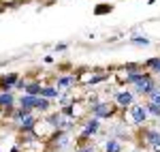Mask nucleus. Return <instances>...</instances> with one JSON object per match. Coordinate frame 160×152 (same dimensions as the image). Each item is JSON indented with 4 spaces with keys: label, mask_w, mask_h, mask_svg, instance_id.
I'll return each mask as SVG.
<instances>
[{
    "label": "nucleus",
    "mask_w": 160,
    "mask_h": 152,
    "mask_svg": "<svg viewBox=\"0 0 160 152\" xmlns=\"http://www.w3.org/2000/svg\"><path fill=\"white\" fill-rule=\"evenodd\" d=\"M145 139H148V144L154 148V152H160V133L156 128H148V131H145Z\"/></svg>",
    "instance_id": "nucleus-5"
},
{
    "label": "nucleus",
    "mask_w": 160,
    "mask_h": 152,
    "mask_svg": "<svg viewBox=\"0 0 160 152\" xmlns=\"http://www.w3.org/2000/svg\"><path fill=\"white\" fill-rule=\"evenodd\" d=\"M17 79H19L17 73H9V75L0 77V86H2V90H13L15 84H17Z\"/></svg>",
    "instance_id": "nucleus-6"
},
{
    "label": "nucleus",
    "mask_w": 160,
    "mask_h": 152,
    "mask_svg": "<svg viewBox=\"0 0 160 152\" xmlns=\"http://www.w3.org/2000/svg\"><path fill=\"white\" fill-rule=\"evenodd\" d=\"M62 114L64 116H75V107L73 105H64V107H62Z\"/></svg>",
    "instance_id": "nucleus-21"
},
{
    "label": "nucleus",
    "mask_w": 160,
    "mask_h": 152,
    "mask_svg": "<svg viewBox=\"0 0 160 152\" xmlns=\"http://www.w3.org/2000/svg\"><path fill=\"white\" fill-rule=\"evenodd\" d=\"M115 101H118V105L120 107H128V105H132V94L126 90V92H118L115 94Z\"/></svg>",
    "instance_id": "nucleus-7"
},
{
    "label": "nucleus",
    "mask_w": 160,
    "mask_h": 152,
    "mask_svg": "<svg viewBox=\"0 0 160 152\" xmlns=\"http://www.w3.org/2000/svg\"><path fill=\"white\" fill-rule=\"evenodd\" d=\"M58 94H60V88L58 86H43V90H41V97H45V99H53Z\"/></svg>",
    "instance_id": "nucleus-11"
},
{
    "label": "nucleus",
    "mask_w": 160,
    "mask_h": 152,
    "mask_svg": "<svg viewBox=\"0 0 160 152\" xmlns=\"http://www.w3.org/2000/svg\"><path fill=\"white\" fill-rule=\"evenodd\" d=\"M145 107H148V114H152V116H156V118H160V105H158V103H152V101H149Z\"/></svg>",
    "instance_id": "nucleus-16"
},
{
    "label": "nucleus",
    "mask_w": 160,
    "mask_h": 152,
    "mask_svg": "<svg viewBox=\"0 0 160 152\" xmlns=\"http://www.w3.org/2000/svg\"><path fill=\"white\" fill-rule=\"evenodd\" d=\"M100 128V118H96V116H92L90 120H86L83 122V133H81V144H86V139L90 137V135H94V133H98Z\"/></svg>",
    "instance_id": "nucleus-2"
},
{
    "label": "nucleus",
    "mask_w": 160,
    "mask_h": 152,
    "mask_svg": "<svg viewBox=\"0 0 160 152\" xmlns=\"http://www.w3.org/2000/svg\"><path fill=\"white\" fill-rule=\"evenodd\" d=\"M75 152H96V150H94V148H92L90 144H79V146H77V150H75Z\"/></svg>",
    "instance_id": "nucleus-20"
},
{
    "label": "nucleus",
    "mask_w": 160,
    "mask_h": 152,
    "mask_svg": "<svg viewBox=\"0 0 160 152\" xmlns=\"http://www.w3.org/2000/svg\"><path fill=\"white\" fill-rule=\"evenodd\" d=\"M75 81H77V79H75V75H62V77H58V88H68V86H73Z\"/></svg>",
    "instance_id": "nucleus-13"
},
{
    "label": "nucleus",
    "mask_w": 160,
    "mask_h": 152,
    "mask_svg": "<svg viewBox=\"0 0 160 152\" xmlns=\"http://www.w3.org/2000/svg\"><path fill=\"white\" fill-rule=\"evenodd\" d=\"M105 152H122V144L115 137H111V139L105 141Z\"/></svg>",
    "instance_id": "nucleus-10"
},
{
    "label": "nucleus",
    "mask_w": 160,
    "mask_h": 152,
    "mask_svg": "<svg viewBox=\"0 0 160 152\" xmlns=\"http://www.w3.org/2000/svg\"><path fill=\"white\" fill-rule=\"evenodd\" d=\"M56 51H66V43H60V45H56Z\"/></svg>",
    "instance_id": "nucleus-23"
},
{
    "label": "nucleus",
    "mask_w": 160,
    "mask_h": 152,
    "mask_svg": "<svg viewBox=\"0 0 160 152\" xmlns=\"http://www.w3.org/2000/svg\"><path fill=\"white\" fill-rule=\"evenodd\" d=\"M145 69H152L154 73H158L160 75V58L156 56V58H149L148 62H145Z\"/></svg>",
    "instance_id": "nucleus-14"
},
{
    "label": "nucleus",
    "mask_w": 160,
    "mask_h": 152,
    "mask_svg": "<svg viewBox=\"0 0 160 152\" xmlns=\"http://www.w3.org/2000/svg\"><path fill=\"white\" fill-rule=\"evenodd\" d=\"M148 97H149V101H152V103H158V105H160V88L152 90V92H149Z\"/></svg>",
    "instance_id": "nucleus-18"
},
{
    "label": "nucleus",
    "mask_w": 160,
    "mask_h": 152,
    "mask_svg": "<svg viewBox=\"0 0 160 152\" xmlns=\"http://www.w3.org/2000/svg\"><path fill=\"white\" fill-rule=\"evenodd\" d=\"M130 43H135V45H148L149 39H145V37H132V39H130Z\"/></svg>",
    "instance_id": "nucleus-19"
},
{
    "label": "nucleus",
    "mask_w": 160,
    "mask_h": 152,
    "mask_svg": "<svg viewBox=\"0 0 160 152\" xmlns=\"http://www.w3.org/2000/svg\"><path fill=\"white\" fill-rule=\"evenodd\" d=\"M26 86H28V79H17V84H15V88H19V90H26Z\"/></svg>",
    "instance_id": "nucleus-22"
},
{
    "label": "nucleus",
    "mask_w": 160,
    "mask_h": 152,
    "mask_svg": "<svg viewBox=\"0 0 160 152\" xmlns=\"http://www.w3.org/2000/svg\"><path fill=\"white\" fill-rule=\"evenodd\" d=\"M13 103H15V99H13L11 90H2V94H0V107H4V109H11Z\"/></svg>",
    "instance_id": "nucleus-8"
},
{
    "label": "nucleus",
    "mask_w": 160,
    "mask_h": 152,
    "mask_svg": "<svg viewBox=\"0 0 160 152\" xmlns=\"http://www.w3.org/2000/svg\"><path fill=\"white\" fill-rule=\"evenodd\" d=\"M156 88H158V86H156L154 77L149 75V73H145V75H143V77H141V79L135 84V90L139 92V94H145V97H148L152 90H156Z\"/></svg>",
    "instance_id": "nucleus-1"
},
{
    "label": "nucleus",
    "mask_w": 160,
    "mask_h": 152,
    "mask_svg": "<svg viewBox=\"0 0 160 152\" xmlns=\"http://www.w3.org/2000/svg\"><path fill=\"white\" fill-rule=\"evenodd\" d=\"M130 114H132V120H135L137 124H143V122H148V107L145 105H130Z\"/></svg>",
    "instance_id": "nucleus-4"
},
{
    "label": "nucleus",
    "mask_w": 160,
    "mask_h": 152,
    "mask_svg": "<svg viewBox=\"0 0 160 152\" xmlns=\"http://www.w3.org/2000/svg\"><path fill=\"white\" fill-rule=\"evenodd\" d=\"M19 103H22V107H30V109H34L37 107V97H32V94H22V99H19Z\"/></svg>",
    "instance_id": "nucleus-12"
},
{
    "label": "nucleus",
    "mask_w": 160,
    "mask_h": 152,
    "mask_svg": "<svg viewBox=\"0 0 160 152\" xmlns=\"http://www.w3.org/2000/svg\"><path fill=\"white\" fill-rule=\"evenodd\" d=\"M38 112H49V99H45V97H37V107Z\"/></svg>",
    "instance_id": "nucleus-15"
},
{
    "label": "nucleus",
    "mask_w": 160,
    "mask_h": 152,
    "mask_svg": "<svg viewBox=\"0 0 160 152\" xmlns=\"http://www.w3.org/2000/svg\"><path fill=\"white\" fill-rule=\"evenodd\" d=\"M115 114V107L111 105V103H102V101H96L92 105V116H96V118H111V116Z\"/></svg>",
    "instance_id": "nucleus-3"
},
{
    "label": "nucleus",
    "mask_w": 160,
    "mask_h": 152,
    "mask_svg": "<svg viewBox=\"0 0 160 152\" xmlns=\"http://www.w3.org/2000/svg\"><path fill=\"white\" fill-rule=\"evenodd\" d=\"M41 90H43V86L38 84V81H28V86H26V94H32V97H41Z\"/></svg>",
    "instance_id": "nucleus-9"
},
{
    "label": "nucleus",
    "mask_w": 160,
    "mask_h": 152,
    "mask_svg": "<svg viewBox=\"0 0 160 152\" xmlns=\"http://www.w3.org/2000/svg\"><path fill=\"white\" fill-rule=\"evenodd\" d=\"M111 9H113L111 4H98V7L94 9V13H96V15H102V13H111Z\"/></svg>",
    "instance_id": "nucleus-17"
}]
</instances>
